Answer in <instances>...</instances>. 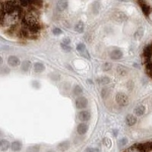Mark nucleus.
Returning a JSON list of instances; mask_svg holds the SVG:
<instances>
[{
	"mask_svg": "<svg viewBox=\"0 0 152 152\" xmlns=\"http://www.w3.org/2000/svg\"><path fill=\"white\" fill-rule=\"evenodd\" d=\"M47 152H55L54 151H52V150H50V151H48Z\"/></svg>",
	"mask_w": 152,
	"mask_h": 152,
	"instance_id": "nucleus-44",
	"label": "nucleus"
},
{
	"mask_svg": "<svg viewBox=\"0 0 152 152\" xmlns=\"http://www.w3.org/2000/svg\"><path fill=\"white\" fill-rule=\"evenodd\" d=\"M40 145H36L30 146L29 148H28V149H27V152H40Z\"/></svg>",
	"mask_w": 152,
	"mask_h": 152,
	"instance_id": "nucleus-28",
	"label": "nucleus"
},
{
	"mask_svg": "<svg viewBox=\"0 0 152 152\" xmlns=\"http://www.w3.org/2000/svg\"><path fill=\"white\" fill-rule=\"evenodd\" d=\"M11 148H12V150L13 151H19L22 148V144L20 142H18V141L14 142L11 145Z\"/></svg>",
	"mask_w": 152,
	"mask_h": 152,
	"instance_id": "nucleus-20",
	"label": "nucleus"
},
{
	"mask_svg": "<svg viewBox=\"0 0 152 152\" xmlns=\"http://www.w3.org/2000/svg\"><path fill=\"white\" fill-rule=\"evenodd\" d=\"M50 78L53 81H59L60 79V75L57 72H52L50 74Z\"/></svg>",
	"mask_w": 152,
	"mask_h": 152,
	"instance_id": "nucleus-29",
	"label": "nucleus"
},
{
	"mask_svg": "<svg viewBox=\"0 0 152 152\" xmlns=\"http://www.w3.org/2000/svg\"><path fill=\"white\" fill-rule=\"evenodd\" d=\"M126 124L128 125V126H134L135 123H137V118H136L134 115L129 114V115H127V116L126 117Z\"/></svg>",
	"mask_w": 152,
	"mask_h": 152,
	"instance_id": "nucleus-14",
	"label": "nucleus"
},
{
	"mask_svg": "<svg viewBox=\"0 0 152 152\" xmlns=\"http://www.w3.org/2000/svg\"><path fill=\"white\" fill-rule=\"evenodd\" d=\"M57 148H58V149H59L60 151H66L69 150L70 148L69 141H64V142H62L61 143H59V145H58Z\"/></svg>",
	"mask_w": 152,
	"mask_h": 152,
	"instance_id": "nucleus-12",
	"label": "nucleus"
},
{
	"mask_svg": "<svg viewBox=\"0 0 152 152\" xmlns=\"http://www.w3.org/2000/svg\"><path fill=\"white\" fill-rule=\"evenodd\" d=\"M77 50L80 53V54L82 56H84L86 59H90V54H89L88 51L87 50L86 47L84 43H79L77 46Z\"/></svg>",
	"mask_w": 152,
	"mask_h": 152,
	"instance_id": "nucleus-6",
	"label": "nucleus"
},
{
	"mask_svg": "<svg viewBox=\"0 0 152 152\" xmlns=\"http://www.w3.org/2000/svg\"><path fill=\"white\" fill-rule=\"evenodd\" d=\"M97 81L100 85H107L110 83V78L107 76H102L97 78Z\"/></svg>",
	"mask_w": 152,
	"mask_h": 152,
	"instance_id": "nucleus-18",
	"label": "nucleus"
},
{
	"mask_svg": "<svg viewBox=\"0 0 152 152\" xmlns=\"http://www.w3.org/2000/svg\"><path fill=\"white\" fill-rule=\"evenodd\" d=\"M116 101L120 107H126L129 104V97L126 94L119 92L116 94Z\"/></svg>",
	"mask_w": 152,
	"mask_h": 152,
	"instance_id": "nucleus-3",
	"label": "nucleus"
},
{
	"mask_svg": "<svg viewBox=\"0 0 152 152\" xmlns=\"http://www.w3.org/2000/svg\"><path fill=\"white\" fill-rule=\"evenodd\" d=\"M53 33L55 35H59V34H61L62 33V31L59 28H55L53 29Z\"/></svg>",
	"mask_w": 152,
	"mask_h": 152,
	"instance_id": "nucleus-35",
	"label": "nucleus"
},
{
	"mask_svg": "<svg viewBox=\"0 0 152 152\" xmlns=\"http://www.w3.org/2000/svg\"><path fill=\"white\" fill-rule=\"evenodd\" d=\"M112 64L110 63V62H105V63L102 66V69L104 72H108V71H110L111 69H112Z\"/></svg>",
	"mask_w": 152,
	"mask_h": 152,
	"instance_id": "nucleus-30",
	"label": "nucleus"
},
{
	"mask_svg": "<svg viewBox=\"0 0 152 152\" xmlns=\"http://www.w3.org/2000/svg\"><path fill=\"white\" fill-rule=\"evenodd\" d=\"M86 152H99V149L97 148H88L86 150Z\"/></svg>",
	"mask_w": 152,
	"mask_h": 152,
	"instance_id": "nucleus-40",
	"label": "nucleus"
},
{
	"mask_svg": "<svg viewBox=\"0 0 152 152\" xmlns=\"http://www.w3.org/2000/svg\"><path fill=\"white\" fill-rule=\"evenodd\" d=\"M0 3H2V0H0Z\"/></svg>",
	"mask_w": 152,
	"mask_h": 152,
	"instance_id": "nucleus-45",
	"label": "nucleus"
},
{
	"mask_svg": "<svg viewBox=\"0 0 152 152\" xmlns=\"http://www.w3.org/2000/svg\"><path fill=\"white\" fill-rule=\"evenodd\" d=\"M31 66V62L29 60H25L21 63V70L24 72H28Z\"/></svg>",
	"mask_w": 152,
	"mask_h": 152,
	"instance_id": "nucleus-25",
	"label": "nucleus"
},
{
	"mask_svg": "<svg viewBox=\"0 0 152 152\" xmlns=\"http://www.w3.org/2000/svg\"><path fill=\"white\" fill-rule=\"evenodd\" d=\"M143 55L146 61L150 60L152 56V45H148L145 47L143 50Z\"/></svg>",
	"mask_w": 152,
	"mask_h": 152,
	"instance_id": "nucleus-10",
	"label": "nucleus"
},
{
	"mask_svg": "<svg viewBox=\"0 0 152 152\" xmlns=\"http://www.w3.org/2000/svg\"><path fill=\"white\" fill-rule=\"evenodd\" d=\"M114 19L118 22H123V21H126L127 17L126 15H125L123 12H116L113 15Z\"/></svg>",
	"mask_w": 152,
	"mask_h": 152,
	"instance_id": "nucleus-16",
	"label": "nucleus"
},
{
	"mask_svg": "<svg viewBox=\"0 0 152 152\" xmlns=\"http://www.w3.org/2000/svg\"><path fill=\"white\" fill-rule=\"evenodd\" d=\"M62 43H63L64 44L69 45L71 43V40H70L69 38H64L63 40H62Z\"/></svg>",
	"mask_w": 152,
	"mask_h": 152,
	"instance_id": "nucleus-39",
	"label": "nucleus"
},
{
	"mask_svg": "<svg viewBox=\"0 0 152 152\" xmlns=\"http://www.w3.org/2000/svg\"><path fill=\"white\" fill-rule=\"evenodd\" d=\"M85 30V24L83 23V21H80L79 22L76 24L75 26V31L78 33H83Z\"/></svg>",
	"mask_w": 152,
	"mask_h": 152,
	"instance_id": "nucleus-22",
	"label": "nucleus"
},
{
	"mask_svg": "<svg viewBox=\"0 0 152 152\" xmlns=\"http://www.w3.org/2000/svg\"><path fill=\"white\" fill-rule=\"evenodd\" d=\"M32 85H33V87H34V88L36 89H39L40 87V83H39V81H34L32 82Z\"/></svg>",
	"mask_w": 152,
	"mask_h": 152,
	"instance_id": "nucleus-36",
	"label": "nucleus"
},
{
	"mask_svg": "<svg viewBox=\"0 0 152 152\" xmlns=\"http://www.w3.org/2000/svg\"><path fill=\"white\" fill-rule=\"evenodd\" d=\"M43 4V0H31V5L34 8H41Z\"/></svg>",
	"mask_w": 152,
	"mask_h": 152,
	"instance_id": "nucleus-24",
	"label": "nucleus"
},
{
	"mask_svg": "<svg viewBox=\"0 0 152 152\" xmlns=\"http://www.w3.org/2000/svg\"><path fill=\"white\" fill-rule=\"evenodd\" d=\"M124 152H146V151L143 149L142 143H141V144H136L135 145L132 146V147L128 148V149H126Z\"/></svg>",
	"mask_w": 152,
	"mask_h": 152,
	"instance_id": "nucleus-11",
	"label": "nucleus"
},
{
	"mask_svg": "<svg viewBox=\"0 0 152 152\" xmlns=\"http://www.w3.org/2000/svg\"><path fill=\"white\" fill-rule=\"evenodd\" d=\"M78 119L81 122H88L91 119V113L87 110H83L78 113Z\"/></svg>",
	"mask_w": 152,
	"mask_h": 152,
	"instance_id": "nucleus-9",
	"label": "nucleus"
},
{
	"mask_svg": "<svg viewBox=\"0 0 152 152\" xmlns=\"http://www.w3.org/2000/svg\"><path fill=\"white\" fill-rule=\"evenodd\" d=\"M88 130V126L85 123H80L77 127V132L79 135H85Z\"/></svg>",
	"mask_w": 152,
	"mask_h": 152,
	"instance_id": "nucleus-13",
	"label": "nucleus"
},
{
	"mask_svg": "<svg viewBox=\"0 0 152 152\" xmlns=\"http://www.w3.org/2000/svg\"><path fill=\"white\" fill-rule=\"evenodd\" d=\"M108 94H109V90H108V89L104 88L103 90H102L101 94H102V97H105L106 96H107Z\"/></svg>",
	"mask_w": 152,
	"mask_h": 152,
	"instance_id": "nucleus-37",
	"label": "nucleus"
},
{
	"mask_svg": "<svg viewBox=\"0 0 152 152\" xmlns=\"http://www.w3.org/2000/svg\"><path fill=\"white\" fill-rule=\"evenodd\" d=\"M21 9V5L17 0H8L5 2L2 3L1 8H0V12L3 14H12V13L18 12Z\"/></svg>",
	"mask_w": 152,
	"mask_h": 152,
	"instance_id": "nucleus-1",
	"label": "nucleus"
},
{
	"mask_svg": "<svg viewBox=\"0 0 152 152\" xmlns=\"http://www.w3.org/2000/svg\"><path fill=\"white\" fill-rule=\"evenodd\" d=\"M34 70L36 73H42L45 71V66L41 62H36L34 65Z\"/></svg>",
	"mask_w": 152,
	"mask_h": 152,
	"instance_id": "nucleus-17",
	"label": "nucleus"
},
{
	"mask_svg": "<svg viewBox=\"0 0 152 152\" xmlns=\"http://www.w3.org/2000/svg\"><path fill=\"white\" fill-rule=\"evenodd\" d=\"M68 5H69L68 0H59L57 2V9L60 12H62L67 9Z\"/></svg>",
	"mask_w": 152,
	"mask_h": 152,
	"instance_id": "nucleus-15",
	"label": "nucleus"
},
{
	"mask_svg": "<svg viewBox=\"0 0 152 152\" xmlns=\"http://www.w3.org/2000/svg\"><path fill=\"white\" fill-rule=\"evenodd\" d=\"M116 71H117V73H118L119 75L122 76V77L126 75L127 73H128V70H127L126 68L123 66H119L117 67Z\"/></svg>",
	"mask_w": 152,
	"mask_h": 152,
	"instance_id": "nucleus-23",
	"label": "nucleus"
},
{
	"mask_svg": "<svg viewBox=\"0 0 152 152\" xmlns=\"http://www.w3.org/2000/svg\"><path fill=\"white\" fill-rule=\"evenodd\" d=\"M113 132H114V135L116 136V135H117V131H116V130H114Z\"/></svg>",
	"mask_w": 152,
	"mask_h": 152,
	"instance_id": "nucleus-43",
	"label": "nucleus"
},
{
	"mask_svg": "<svg viewBox=\"0 0 152 152\" xmlns=\"http://www.w3.org/2000/svg\"><path fill=\"white\" fill-rule=\"evenodd\" d=\"M24 24L26 26L37 25L38 24V14L36 9L34 7H31L29 10L25 12L23 15Z\"/></svg>",
	"mask_w": 152,
	"mask_h": 152,
	"instance_id": "nucleus-2",
	"label": "nucleus"
},
{
	"mask_svg": "<svg viewBox=\"0 0 152 152\" xmlns=\"http://www.w3.org/2000/svg\"><path fill=\"white\" fill-rule=\"evenodd\" d=\"M10 147V143L5 139L0 140V150L2 151H6Z\"/></svg>",
	"mask_w": 152,
	"mask_h": 152,
	"instance_id": "nucleus-19",
	"label": "nucleus"
},
{
	"mask_svg": "<svg viewBox=\"0 0 152 152\" xmlns=\"http://www.w3.org/2000/svg\"><path fill=\"white\" fill-rule=\"evenodd\" d=\"M138 2L140 7L142 8V10L145 15L149 16V15L151 14V7L144 0H138Z\"/></svg>",
	"mask_w": 152,
	"mask_h": 152,
	"instance_id": "nucleus-5",
	"label": "nucleus"
},
{
	"mask_svg": "<svg viewBox=\"0 0 152 152\" xmlns=\"http://www.w3.org/2000/svg\"><path fill=\"white\" fill-rule=\"evenodd\" d=\"M10 72V69L7 66H2L0 68V74L2 75H7Z\"/></svg>",
	"mask_w": 152,
	"mask_h": 152,
	"instance_id": "nucleus-32",
	"label": "nucleus"
},
{
	"mask_svg": "<svg viewBox=\"0 0 152 152\" xmlns=\"http://www.w3.org/2000/svg\"><path fill=\"white\" fill-rule=\"evenodd\" d=\"M145 68H146V72L148 73L149 76L152 75V61L151 60H148L145 62Z\"/></svg>",
	"mask_w": 152,
	"mask_h": 152,
	"instance_id": "nucleus-26",
	"label": "nucleus"
},
{
	"mask_svg": "<svg viewBox=\"0 0 152 152\" xmlns=\"http://www.w3.org/2000/svg\"><path fill=\"white\" fill-rule=\"evenodd\" d=\"M73 93L75 96H80V95L82 94L83 93V90L81 88V87L80 85H76L74 87V89H73Z\"/></svg>",
	"mask_w": 152,
	"mask_h": 152,
	"instance_id": "nucleus-27",
	"label": "nucleus"
},
{
	"mask_svg": "<svg viewBox=\"0 0 152 152\" xmlns=\"http://www.w3.org/2000/svg\"><path fill=\"white\" fill-rule=\"evenodd\" d=\"M127 142V140L126 138H123V139L120 140V142H119V143H120V145H126Z\"/></svg>",
	"mask_w": 152,
	"mask_h": 152,
	"instance_id": "nucleus-41",
	"label": "nucleus"
},
{
	"mask_svg": "<svg viewBox=\"0 0 152 152\" xmlns=\"http://www.w3.org/2000/svg\"><path fill=\"white\" fill-rule=\"evenodd\" d=\"M145 107L143 105L138 106L134 110V113H135V115L138 116H142V115L145 113Z\"/></svg>",
	"mask_w": 152,
	"mask_h": 152,
	"instance_id": "nucleus-21",
	"label": "nucleus"
},
{
	"mask_svg": "<svg viewBox=\"0 0 152 152\" xmlns=\"http://www.w3.org/2000/svg\"><path fill=\"white\" fill-rule=\"evenodd\" d=\"M104 144L106 146H107V147H110L111 146V142H110V140L109 138H104Z\"/></svg>",
	"mask_w": 152,
	"mask_h": 152,
	"instance_id": "nucleus-38",
	"label": "nucleus"
},
{
	"mask_svg": "<svg viewBox=\"0 0 152 152\" xmlns=\"http://www.w3.org/2000/svg\"><path fill=\"white\" fill-rule=\"evenodd\" d=\"M2 62H3V59H2V57L0 56V65H2Z\"/></svg>",
	"mask_w": 152,
	"mask_h": 152,
	"instance_id": "nucleus-42",
	"label": "nucleus"
},
{
	"mask_svg": "<svg viewBox=\"0 0 152 152\" xmlns=\"http://www.w3.org/2000/svg\"><path fill=\"white\" fill-rule=\"evenodd\" d=\"M123 56V53L122 50H119V49H115L112 50L110 53V59L113 60H119V59H122Z\"/></svg>",
	"mask_w": 152,
	"mask_h": 152,
	"instance_id": "nucleus-7",
	"label": "nucleus"
},
{
	"mask_svg": "<svg viewBox=\"0 0 152 152\" xmlns=\"http://www.w3.org/2000/svg\"><path fill=\"white\" fill-rule=\"evenodd\" d=\"M143 33H144L143 30L142 29L138 30L135 34V39H136V40H140V39L142 37V36H143Z\"/></svg>",
	"mask_w": 152,
	"mask_h": 152,
	"instance_id": "nucleus-33",
	"label": "nucleus"
},
{
	"mask_svg": "<svg viewBox=\"0 0 152 152\" xmlns=\"http://www.w3.org/2000/svg\"><path fill=\"white\" fill-rule=\"evenodd\" d=\"M88 105V100L86 97H78L75 100V106L77 109L81 110V109H85Z\"/></svg>",
	"mask_w": 152,
	"mask_h": 152,
	"instance_id": "nucleus-4",
	"label": "nucleus"
},
{
	"mask_svg": "<svg viewBox=\"0 0 152 152\" xmlns=\"http://www.w3.org/2000/svg\"><path fill=\"white\" fill-rule=\"evenodd\" d=\"M8 64L12 67H17L21 65V61L18 57L15 56H10L8 59Z\"/></svg>",
	"mask_w": 152,
	"mask_h": 152,
	"instance_id": "nucleus-8",
	"label": "nucleus"
},
{
	"mask_svg": "<svg viewBox=\"0 0 152 152\" xmlns=\"http://www.w3.org/2000/svg\"><path fill=\"white\" fill-rule=\"evenodd\" d=\"M61 47L62 49L64 51H66V52H70V51L72 50V47H69V45L64 44L63 43H61Z\"/></svg>",
	"mask_w": 152,
	"mask_h": 152,
	"instance_id": "nucleus-34",
	"label": "nucleus"
},
{
	"mask_svg": "<svg viewBox=\"0 0 152 152\" xmlns=\"http://www.w3.org/2000/svg\"><path fill=\"white\" fill-rule=\"evenodd\" d=\"M19 3L21 5V6H31V0H19Z\"/></svg>",
	"mask_w": 152,
	"mask_h": 152,
	"instance_id": "nucleus-31",
	"label": "nucleus"
}]
</instances>
